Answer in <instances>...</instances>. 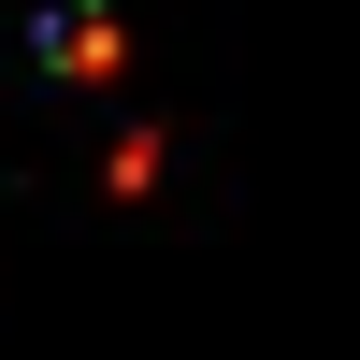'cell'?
<instances>
[{"label": "cell", "instance_id": "cell-1", "mask_svg": "<svg viewBox=\"0 0 360 360\" xmlns=\"http://www.w3.org/2000/svg\"><path fill=\"white\" fill-rule=\"evenodd\" d=\"M44 58H58V72H115V29H101V15H58Z\"/></svg>", "mask_w": 360, "mask_h": 360}]
</instances>
